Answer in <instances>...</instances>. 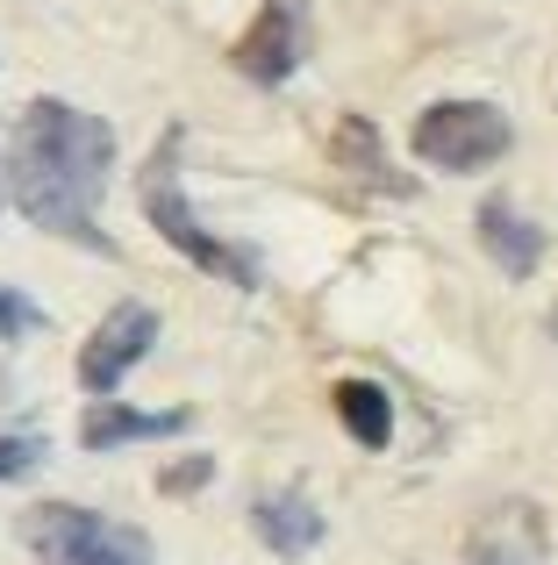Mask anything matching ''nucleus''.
<instances>
[{"label":"nucleus","instance_id":"4468645a","mask_svg":"<svg viewBox=\"0 0 558 565\" xmlns=\"http://www.w3.org/2000/svg\"><path fill=\"white\" fill-rule=\"evenodd\" d=\"M208 472H215L208 458H186V466H172V472H165V480H158V487H165V494H194V487L208 480Z\"/></svg>","mask_w":558,"mask_h":565},{"label":"nucleus","instance_id":"423d86ee","mask_svg":"<svg viewBox=\"0 0 558 565\" xmlns=\"http://www.w3.org/2000/svg\"><path fill=\"white\" fill-rule=\"evenodd\" d=\"M293 65H301V8H293V0H266L251 36L237 43V72L258 79V86H279Z\"/></svg>","mask_w":558,"mask_h":565},{"label":"nucleus","instance_id":"f03ea898","mask_svg":"<svg viewBox=\"0 0 558 565\" xmlns=\"http://www.w3.org/2000/svg\"><path fill=\"white\" fill-rule=\"evenodd\" d=\"M143 215H151V230L165 236L180 258H194L201 273L229 279V287H258V279H266L244 244H223L215 230L194 222V207H186V193H180V129H172V137L151 151V166H143Z\"/></svg>","mask_w":558,"mask_h":565},{"label":"nucleus","instance_id":"6e6552de","mask_svg":"<svg viewBox=\"0 0 558 565\" xmlns=\"http://www.w3.org/2000/svg\"><path fill=\"white\" fill-rule=\"evenodd\" d=\"M251 530L266 537V552H279V558H308L322 537H330L322 509L308 494H293V487H279V494L258 501V509H251Z\"/></svg>","mask_w":558,"mask_h":565},{"label":"nucleus","instance_id":"f8f14e48","mask_svg":"<svg viewBox=\"0 0 558 565\" xmlns=\"http://www.w3.org/2000/svg\"><path fill=\"white\" fill-rule=\"evenodd\" d=\"M43 458H51V444H43L36 429H8V437H0V480H29Z\"/></svg>","mask_w":558,"mask_h":565},{"label":"nucleus","instance_id":"9b49d317","mask_svg":"<svg viewBox=\"0 0 558 565\" xmlns=\"http://www.w3.org/2000/svg\"><path fill=\"white\" fill-rule=\"evenodd\" d=\"M336 158H344L351 172H365V180H379V186L408 193V180H394V172H387V158H379L373 122H358V115H344V122H336Z\"/></svg>","mask_w":558,"mask_h":565},{"label":"nucleus","instance_id":"7ed1b4c3","mask_svg":"<svg viewBox=\"0 0 558 565\" xmlns=\"http://www.w3.org/2000/svg\"><path fill=\"white\" fill-rule=\"evenodd\" d=\"M416 158L437 172H451V180H465V172H487L508 158V143H516V122H508L494 100H437V108H422L416 122Z\"/></svg>","mask_w":558,"mask_h":565},{"label":"nucleus","instance_id":"2eb2a0df","mask_svg":"<svg viewBox=\"0 0 558 565\" xmlns=\"http://www.w3.org/2000/svg\"><path fill=\"white\" fill-rule=\"evenodd\" d=\"M551 337H558V308H551Z\"/></svg>","mask_w":558,"mask_h":565},{"label":"nucleus","instance_id":"0eeeda50","mask_svg":"<svg viewBox=\"0 0 558 565\" xmlns=\"http://www.w3.org/2000/svg\"><path fill=\"white\" fill-rule=\"evenodd\" d=\"M194 423L186 408H165V415H151V408H122V401H94L86 408V423H79V444L86 451H122V444H158V437H180V429Z\"/></svg>","mask_w":558,"mask_h":565},{"label":"nucleus","instance_id":"1a4fd4ad","mask_svg":"<svg viewBox=\"0 0 558 565\" xmlns=\"http://www.w3.org/2000/svg\"><path fill=\"white\" fill-rule=\"evenodd\" d=\"M480 244H487V258L502 265L508 279H530L537 258H545V230H537L516 201H480Z\"/></svg>","mask_w":558,"mask_h":565},{"label":"nucleus","instance_id":"ddd939ff","mask_svg":"<svg viewBox=\"0 0 558 565\" xmlns=\"http://www.w3.org/2000/svg\"><path fill=\"white\" fill-rule=\"evenodd\" d=\"M43 308L29 301V294H14V287H0V344H22V337H36L43 330Z\"/></svg>","mask_w":558,"mask_h":565},{"label":"nucleus","instance_id":"9d476101","mask_svg":"<svg viewBox=\"0 0 558 565\" xmlns=\"http://www.w3.org/2000/svg\"><path fill=\"white\" fill-rule=\"evenodd\" d=\"M336 415H344V429L365 444V451H379V444L394 437V408H387V394H379L373 380H336Z\"/></svg>","mask_w":558,"mask_h":565},{"label":"nucleus","instance_id":"39448f33","mask_svg":"<svg viewBox=\"0 0 558 565\" xmlns=\"http://www.w3.org/2000/svg\"><path fill=\"white\" fill-rule=\"evenodd\" d=\"M158 344V316L143 301H122V308H108L100 316V330L86 337V351H79V386L94 401H108L115 386H122V373L143 359V351Z\"/></svg>","mask_w":558,"mask_h":565},{"label":"nucleus","instance_id":"dca6fc26","mask_svg":"<svg viewBox=\"0 0 558 565\" xmlns=\"http://www.w3.org/2000/svg\"><path fill=\"white\" fill-rule=\"evenodd\" d=\"M0 401H8V380H0Z\"/></svg>","mask_w":558,"mask_h":565},{"label":"nucleus","instance_id":"f257e3e1","mask_svg":"<svg viewBox=\"0 0 558 565\" xmlns=\"http://www.w3.org/2000/svg\"><path fill=\"white\" fill-rule=\"evenodd\" d=\"M108 166H115V129L100 122V115L72 108V100H29L22 122H14L8 158H0V180H8V201L22 207L36 230L115 258L108 230L94 222Z\"/></svg>","mask_w":558,"mask_h":565},{"label":"nucleus","instance_id":"20e7f679","mask_svg":"<svg viewBox=\"0 0 558 565\" xmlns=\"http://www.w3.org/2000/svg\"><path fill=\"white\" fill-rule=\"evenodd\" d=\"M22 537L36 544L51 565H158V552H151L143 530L108 523V515H94V509H65V501L29 509L22 515Z\"/></svg>","mask_w":558,"mask_h":565}]
</instances>
